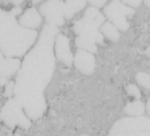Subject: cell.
Masks as SVG:
<instances>
[{
	"mask_svg": "<svg viewBox=\"0 0 150 136\" xmlns=\"http://www.w3.org/2000/svg\"><path fill=\"white\" fill-rule=\"evenodd\" d=\"M83 19L98 28L105 22V16L96 7H90L85 11Z\"/></svg>",
	"mask_w": 150,
	"mask_h": 136,
	"instance_id": "7c38bea8",
	"label": "cell"
},
{
	"mask_svg": "<svg viewBox=\"0 0 150 136\" xmlns=\"http://www.w3.org/2000/svg\"><path fill=\"white\" fill-rule=\"evenodd\" d=\"M104 11L112 23L121 31H127L128 29L129 21L127 18L134 13V9L120 1L111 2L105 7Z\"/></svg>",
	"mask_w": 150,
	"mask_h": 136,
	"instance_id": "5b68a950",
	"label": "cell"
},
{
	"mask_svg": "<svg viewBox=\"0 0 150 136\" xmlns=\"http://www.w3.org/2000/svg\"><path fill=\"white\" fill-rule=\"evenodd\" d=\"M146 55H147L149 57H150V47H149V48L146 50Z\"/></svg>",
	"mask_w": 150,
	"mask_h": 136,
	"instance_id": "d4e9b609",
	"label": "cell"
},
{
	"mask_svg": "<svg viewBox=\"0 0 150 136\" xmlns=\"http://www.w3.org/2000/svg\"><path fill=\"white\" fill-rule=\"evenodd\" d=\"M86 4V1H66L63 2L62 4V10H63V15L64 18H69L73 17V15L81 11L83 8H84Z\"/></svg>",
	"mask_w": 150,
	"mask_h": 136,
	"instance_id": "4fadbf2b",
	"label": "cell"
},
{
	"mask_svg": "<svg viewBox=\"0 0 150 136\" xmlns=\"http://www.w3.org/2000/svg\"><path fill=\"white\" fill-rule=\"evenodd\" d=\"M81 136H89V135H81Z\"/></svg>",
	"mask_w": 150,
	"mask_h": 136,
	"instance_id": "4316f807",
	"label": "cell"
},
{
	"mask_svg": "<svg viewBox=\"0 0 150 136\" xmlns=\"http://www.w3.org/2000/svg\"><path fill=\"white\" fill-rule=\"evenodd\" d=\"M54 45L56 57L67 66H70L73 61V55L70 51L69 39L63 34H58Z\"/></svg>",
	"mask_w": 150,
	"mask_h": 136,
	"instance_id": "9c48e42d",
	"label": "cell"
},
{
	"mask_svg": "<svg viewBox=\"0 0 150 136\" xmlns=\"http://www.w3.org/2000/svg\"><path fill=\"white\" fill-rule=\"evenodd\" d=\"M147 112H148V114L150 116V98L147 103Z\"/></svg>",
	"mask_w": 150,
	"mask_h": 136,
	"instance_id": "cb8c5ba5",
	"label": "cell"
},
{
	"mask_svg": "<svg viewBox=\"0 0 150 136\" xmlns=\"http://www.w3.org/2000/svg\"><path fill=\"white\" fill-rule=\"evenodd\" d=\"M125 112L127 115L129 116H134V117H140L144 113L145 108L144 105L141 101H134L128 103L125 106Z\"/></svg>",
	"mask_w": 150,
	"mask_h": 136,
	"instance_id": "5bb4252c",
	"label": "cell"
},
{
	"mask_svg": "<svg viewBox=\"0 0 150 136\" xmlns=\"http://www.w3.org/2000/svg\"><path fill=\"white\" fill-rule=\"evenodd\" d=\"M145 4H146L148 6H150V0H149V1H145Z\"/></svg>",
	"mask_w": 150,
	"mask_h": 136,
	"instance_id": "484cf974",
	"label": "cell"
},
{
	"mask_svg": "<svg viewBox=\"0 0 150 136\" xmlns=\"http://www.w3.org/2000/svg\"><path fill=\"white\" fill-rule=\"evenodd\" d=\"M37 33L18 25L11 12L0 11V47L6 56H21L33 44Z\"/></svg>",
	"mask_w": 150,
	"mask_h": 136,
	"instance_id": "7a4b0ae2",
	"label": "cell"
},
{
	"mask_svg": "<svg viewBox=\"0 0 150 136\" xmlns=\"http://www.w3.org/2000/svg\"><path fill=\"white\" fill-rule=\"evenodd\" d=\"M74 30L79 36L87 38L94 41L95 43H98V44L104 43V37L102 33L98 32V29L94 25H92L91 24L85 21L83 18L75 23Z\"/></svg>",
	"mask_w": 150,
	"mask_h": 136,
	"instance_id": "52a82bcc",
	"label": "cell"
},
{
	"mask_svg": "<svg viewBox=\"0 0 150 136\" xmlns=\"http://www.w3.org/2000/svg\"><path fill=\"white\" fill-rule=\"evenodd\" d=\"M126 91L128 93V95L134 97L136 99H140L142 98V92L139 90V88L134 84H129L126 87Z\"/></svg>",
	"mask_w": 150,
	"mask_h": 136,
	"instance_id": "ac0fdd59",
	"label": "cell"
},
{
	"mask_svg": "<svg viewBox=\"0 0 150 136\" xmlns=\"http://www.w3.org/2000/svg\"><path fill=\"white\" fill-rule=\"evenodd\" d=\"M62 4L63 2L62 1H48L40 6V13L46 18L49 25L56 26L64 24Z\"/></svg>",
	"mask_w": 150,
	"mask_h": 136,
	"instance_id": "8992f818",
	"label": "cell"
},
{
	"mask_svg": "<svg viewBox=\"0 0 150 136\" xmlns=\"http://www.w3.org/2000/svg\"><path fill=\"white\" fill-rule=\"evenodd\" d=\"M19 24L27 28L38 27L41 23V18L39 12L34 8L27 9L25 13L19 18Z\"/></svg>",
	"mask_w": 150,
	"mask_h": 136,
	"instance_id": "30bf717a",
	"label": "cell"
},
{
	"mask_svg": "<svg viewBox=\"0 0 150 136\" xmlns=\"http://www.w3.org/2000/svg\"><path fill=\"white\" fill-rule=\"evenodd\" d=\"M22 109L23 107L16 98H11L5 103L1 111V119L8 127L20 126L23 128H28L31 122Z\"/></svg>",
	"mask_w": 150,
	"mask_h": 136,
	"instance_id": "277c9868",
	"label": "cell"
},
{
	"mask_svg": "<svg viewBox=\"0 0 150 136\" xmlns=\"http://www.w3.org/2000/svg\"><path fill=\"white\" fill-rule=\"evenodd\" d=\"M20 61L12 58H4L3 54H1L0 60V74L1 76L8 77L14 74L20 67Z\"/></svg>",
	"mask_w": 150,
	"mask_h": 136,
	"instance_id": "8fae6325",
	"label": "cell"
},
{
	"mask_svg": "<svg viewBox=\"0 0 150 136\" xmlns=\"http://www.w3.org/2000/svg\"><path fill=\"white\" fill-rule=\"evenodd\" d=\"M101 32L105 36L112 41H118L120 39V33L117 27L111 22H105L101 28Z\"/></svg>",
	"mask_w": 150,
	"mask_h": 136,
	"instance_id": "9a60e30c",
	"label": "cell"
},
{
	"mask_svg": "<svg viewBox=\"0 0 150 136\" xmlns=\"http://www.w3.org/2000/svg\"><path fill=\"white\" fill-rule=\"evenodd\" d=\"M91 4L94 5V6H97V7H102L104 6V4H105V1H98V0H92V1H90Z\"/></svg>",
	"mask_w": 150,
	"mask_h": 136,
	"instance_id": "44dd1931",
	"label": "cell"
},
{
	"mask_svg": "<svg viewBox=\"0 0 150 136\" xmlns=\"http://www.w3.org/2000/svg\"><path fill=\"white\" fill-rule=\"evenodd\" d=\"M76 45L78 47L83 48L85 51H88L90 53H97L98 48L96 46V43L87 38L78 36L76 40Z\"/></svg>",
	"mask_w": 150,
	"mask_h": 136,
	"instance_id": "2e32d148",
	"label": "cell"
},
{
	"mask_svg": "<svg viewBox=\"0 0 150 136\" xmlns=\"http://www.w3.org/2000/svg\"><path fill=\"white\" fill-rule=\"evenodd\" d=\"M108 136H150V119L142 116L121 119L112 126Z\"/></svg>",
	"mask_w": 150,
	"mask_h": 136,
	"instance_id": "3957f363",
	"label": "cell"
},
{
	"mask_svg": "<svg viewBox=\"0 0 150 136\" xmlns=\"http://www.w3.org/2000/svg\"><path fill=\"white\" fill-rule=\"evenodd\" d=\"M123 3L127 4H129L131 6H139L141 4H142V1H132V0H127V1H123Z\"/></svg>",
	"mask_w": 150,
	"mask_h": 136,
	"instance_id": "ffe728a7",
	"label": "cell"
},
{
	"mask_svg": "<svg viewBox=\"0 0 150 136\" xmlns=\"http://www.w3.org/2000/svg\"><path fill=\"white\" fill-rule=\"evenodd\" d=\"M57 32L56 26L49 24L44 26L37 44L24 59L16 78L15 98L33 120L40 118L47 108L43 92L54 69L53 48Z\"/></svg>",
	"mask_w": 150,
	"mask_h": 136,
	"instance_id": "6da1fadb",
	"label": "cell"
},
{
	"mask_svg": "<svg viewBox=\"0 0 150 136\" xmlns=\"http://www.w3.org/2000/svg\"><path fill=\"white\" fill-rule=\"evenodd\" d=\"M21 11H22V9H21L20 7H15V8L11 9L10 12H11V14H13L14 16H16V15L21 13Z\"/></svg>",
	"mask_w": 150,
	"mask_h": 136,
	"instance_id": "7402d4cb",
	"label": "cell"
},
{
	"mask_svg": "<svg viewBox=\"0 0 150 136\" xmlns=\"http://www.w3.org/2000/svg\"><path fill=\"white\" fill-rule=\"evenodd\" d=\"M75 66L82 73L85 75H91L95 69V57L93 55L83 49L77 50L75 59Z\"/></svg>",
	"mask_w": 150,
	"mask_h": 136,
	"instance_id": "ba28073f",
	"label": "cell"
},
{
	"mask_svg": "<svg viewBox=\"0 0 150 136\" xmlns=\"http://www.w3.org/2000/svg\"><path fill=\"white\" fill-rule=\"evenodd\" d=\"M14 88H15V84L13 82H11L9 83L7 85H6V88H5V96L6 97H11L12 93H14Z\"/></svg>",
	"mask_w": 150,
	"mask_h": 136,
	"instance_id": "d6986e66",
	"label": "cell"
},
{
	"mask_svg": "<svg viewBox=\"0 0 150 136\" xmlns=\"http://www.w3.org/2000/svg\"><path fill=\"white\" fill-rule=\"evenodd\" d=\"M4 84H7V77L1 76V82H0V84L3 86V85H4Z\"/></svg>",
	"mask_w": 150,
	"mask_h": 136,
	"instance_id": "603a6c76",
	"label": "cell"
},
{
	"mask_svg": "<svg viewBox=\"0 0 150 136\" xmlns=\"http://www.w3.org/2000/svg\"><path fill=\"white\" fill-rule=\"evenodd\" d=\"M136 80L139 84L142 86L150 89V75H148L144 72H140L136 75Z\"/></svg>",
	"mask_w": 150,
	"mask_h": 136,
	"instance_id": "e0dca14e",
	"label": "cell"
}]
</instances>
